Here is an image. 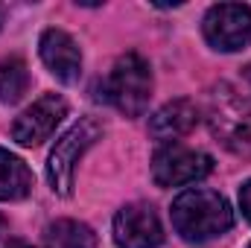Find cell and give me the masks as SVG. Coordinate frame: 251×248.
Masks as SVG:
<instances>
[{"label": "cell", "mask_w": 251, "mask_h": 248, "mask_svg": "<svg viewBox=\"0 0 251 248\" xmlns=\"http://www.w3.org/2000/svg\"><path fill=\"white\" fill-rule=\"evenodd\" d=\"M170 213H173L176 231L187 243H207L234 225V213H231V204L225 201V196L204 190V187L184 190L173 201Z\"/></svg>", "instance_id": "1"}, {"label": "cell", "mask_w": 251, "mask_h": 248, "mask_svg": "<svg viewBox=\"0 0 251 248\" xmlns=\"http://www.w3.org/2000/svg\"><path fill=\"white\" fill-rule=\"evenodd\" d=\"M207 125L237 155H251V102L231 88H216L207 102Z\"/></svg>", "instance_id": "2"}, {"label": "cell", "mask_w": 251, "mask_h": 248, "mask_svg": "<svg viewBox=\"0 0 251 248\" xmlns=\"http://www.w3.org/2000/svg\"><path fill=\"white\" fill-rule=\"evenodd\" d=\"M108 99L123 111L126 117H140L152 97V70L149 62L137 53H126L117 59L111 76H108Z\"/></svg>", "instance_id": "3"}, {"label": "cell", "mask_w": 251, "mask_h": 248, "mask_svg": "<svg viewBox=\"0 0 251 248\" xmlns=\"http://www.w3.org/2000/svg\"><path fill=\"white\" fill-rule=\"evenodd\" d=\"M97 137H100V125L94 120H79L56 140V146L50 152V164H47V178H50V184L59 196H70L76 164Z\"/></svg>", "instance_id": "4"}, {"label": "cell", "mask_w": 251, "mask_h": 248, "mask_svg": "<svg viewBox=\"0 0 251 248\" xmlns=\"http://www.w3.org/2000/svg\"><path fill=\"white\" fill-rule=\"evenodd\" d=\"M210 170H213V158L210 155H204L199 149L178 146V143H167L152 158V178L161 187L193 184V181L204 178Z\"/></svg>", "instance_id": "5"}, {"label": "cell", "mask_w": 251, "mask_h": 248, "mask_svg": "<svg viewBox=\"0 0 251 248\" xmlns=\"http://www.w3.org/2000/svg\"><path fill=\"white\" fill-rule=\"evenodd\" d=\"M204 38L210 47L222 53L243 50L251 41V6L243 3H219L204 15Z\"/></svg>", "instance_id": "6"}, {"label": "cell", "mask_w": 251, "mask_h": 248, "mask_svg": "<svg viewBox=\"0 0 251 248\" xmlns=\"http://www.w3.org/2000/svg\"><path fill=\"white\" fill-rule=\"evenodd\" d=\"M67 117V102H64L59 94H44L38 102H32L12 125V137L21 143V146H38L44 143L56 125Z\"/></svg>", "instance_id": "7"}, {"label": "cell", "mask_w": 251, "mask_h": 248, "mask_svg": "<svg viewBox=\"0 0 251 248\" xmlns=\"http://www.w3.org/2000/svg\"><path fill=\"white\" fill-rule=\"evenodd\" d=\"M114 243L120 248H158L164 243V228L152 207L128 204L114 216Z\"/></svg>", "instance_id": "8"}, {"label": "cell", "mask_w": 251, "mask_h": 248, "mask_svg": "<svg viewBox=\"0 0 251 248\" xmlns=\"http://www.w3.org/2000/svg\"><path fill=\"white\" fill-rule=\"evenodd\" d=\"M38 50H41V59L56 79H62V82H76L79 79L82 53L64 29H44V35L38 41Z\"/></svg>", "instance_id": "9"}, {"label": "cell", "mask_w": 251, "mask_h": 248, "mask_svg": "<svg viewBox=\"0 0 251 248\" xmlns=\"http://www.w3.org/2000/svg\"><path fill=\"white\" fill-rule=\"evenodd\" d=\"M196 123H199V108L190 99H173L161 111H155V117L149 120V131L155 140L173 143V140L184 137Z\"/></svg>", "instance_id": "10"}, {"label": "cell", "mask_w": 251, "mask_h": 248, "mask_svg": "<svg viewBox=\"0 0 251 248\" xmlns=\"http://www.w3.org/2000/svg\"><path fill=\"white\" fill-rule=\"evenodd\" d=\"M29 190H32V173H29V167L18 155L0 149V201H18Z\"/></svg>", "instance_id": "11"}, {"label": "cell", "mask_w": 251, "mask_h": 248, "mask_svg": "<svg viewBox=\"0 0 251 248\" xmlns=\"http://www.w3.org/2000/svg\"><path fill=\"white\" fill-rule=\"evenodd\" d=\"M44 248H97V237L76 219H59L44 231Z\"/></svg>", "instance_id": "12"}, {"label": "cell", "mask_w": 251, "mask_h": 248, "mask_svg": "<svg viewBox=\"0 0 251 248\" xmlns=\"http://www.w3.org/2000/svg\"><path fill=\"white\" fill-rule=\"evenodd\" d=\"M29 88V70L15 56L0 59V102H18Z\"/></svg>", "instance_id": "13"}, {"label": "cell", "mask_w": 251, "mask_h": 248, "mask_svg": "<svg viewBox=\"0 0 251 248\" xmlns=\"http://www.w3.org/2000/svg\"><path fill=\"white\" fill-rule=\"evenodd\" d=\"M240 207H243L246 219L251 222V181L249 184H243V190H240Z\"/></svg>", "instance_id": "14"}, {"label": "cell", "mask_w": 251, "mask_h": 248, "mask_svg": "<svg viewBox=\"0 0 251 248\" xmlns=\"http://www.w3.org/2000/svg\"><path fill=\"white\" fill-rule=\"evenodd\" d=\"M3 248H29L26 243H21V240H12V243H6Z\"/></svg>", "instance_id": "15"}, {"label": "cell", "mask_w": 251, "mask_h": 248, "mask_svg": "<svg viewBox=\"0 0 251 248\" xmlns=\"http://www.w3.org/2000/svg\"><path fill=\"white\" fill-rule=\"evenodd\" d=\"M246 76H249V82H251V64H249V67H246Z\"/></svg>", "instance_id": "16"}, {"label": "cell", "mask_w": 251, "mask_h": 248, "mask_svg": "<svg viewBox=\"0 0 251 248\" xmlns=\"http://www.w3.org/2000/svg\"><path fill=\"white\" fill-rule=\"evenodd\" d=\"M0 21H3V9H0Z\"/></svg>", "instance_id": "17"}, {"label": "cell", "mask_w": 251, "mask_h": 248, "mask_svg": "<svg viewBox=\"0 0 251 248\" xmlns=\"http://www.w3.org/2000/svg\"><path fill=\"white\" fill-rule=\"evenodd\" d=\"M0 225H3V216H0Z\"/></svg>", "instance_id": "18"}]
</instances>
